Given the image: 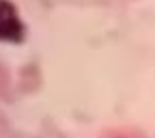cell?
<instances>
[{"label":"cell","instance_id":"6da1fadb","mask_svg":"<svg viewBox=\"0 0 155 138\" xmlns=\"http://www.w3.org/2000/svg\"><path fill=\"white\" fill-rule=\"evenodd\" d=\"M24 24L11 0H0V41L19 43L24 39Z\"/></svg>","mask_w":155,"mask_h":138}]
</instances>
